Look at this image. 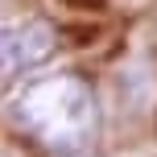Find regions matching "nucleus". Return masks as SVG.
<instances>
[{"mask_svg":"<svg viewBox=\"0 0 157 157\" xmlns=\"http://www.w3.org/2000/svg\"><path fill=\"white\" fill-rule=\"evenodd\" d=\"M13 116L33 128L50 149L78 153L95 136V95L78 75H54L25 87Z\"/></svg>","mask_w":157,"mask_h":157,"instance_id":"nucleus-1","label":"nucleus"},{"mask_svg":"<svg viewBox=\"0 0 157 157\" xmlns=\"http://www.w3.org/2000/svg\"><path fill=\"white\" fill-rule=\"evenodd\" d=\"M58 46V33L50 21L41 17H29L21 25H8L4 29V78H17L33 66H41Z\"/></svg>","mask_w":157,"mask_h":157,"instance_id":"nucleus-2","label":"nucleus"}]
</instances>
